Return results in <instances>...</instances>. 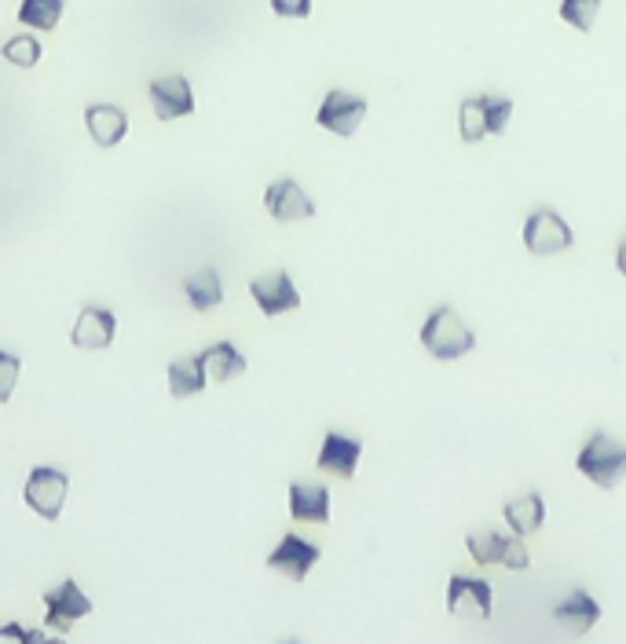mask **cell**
Masks as SVG:
<instances>
[{"label": "cell", "mask_w": 626, "mask_h": 644, "mask_svg": "<svg viewBox=\"0 0 626 644\" xmlns=\"http://www.w3.org/2000/svg\"><path fill=\"white\" fill-rule=\"evenodd\" d=\"M418 341H422V349L440 363H458L477 349L473 330H469V326L458 319V312L447 308V304H440V308L425 315L422 330H418Z\"/></svg>", "instance_id": "6da1fadb"}, {"label": "cell", "mask_w": 626, "mask_h": 644, "mask_svg": "<svg viewBox=\"0 0 626 644\" xmlns=\"http://www.w3.org/2000/svg\"><path fill=\"white\" fill-rule=\"evenodd\" d=\"M576 469L604 490L619 487L626 476V447L609 433H593L576 454Z\"/></svg>", "instance_id": "7a4b0ae2"}, {"label": "cell", "mask_w": 626, "mask_h": 644, "mask_svg": "<svg viewBox=\"0 0 626 644\" xmlns=\"http://www.w3.org/2000/svg\"><path fill=\"white\" fill-rule=\"evenodd\" d=\"M571 245H576V231L568 228V220L557 209L539 206L525 220V250L531 257H553V253L571 250Z\"/></svg>", "instance_id": "3957f363"}, {"label": "cell", "mask_w": 626, "mask_h": 644, "mask_svg": "<svg viewBox=\"0 0 626 644\" xmlns=\"http://www.w3.org/2000/svg\"><path fill=\"white\" fill-rule=\"evenodd\" d=\"M466 549L480 568L484 564H502L509 571L531 568V554H528L525 538H517V535L506 538V535H498V531H473V535L466 538Z\"/></svg>", "instance_id": "277c9868"}, {"label": "cell", "mask_w": 626, "mask_h": 644, "mask_svg": "<svg viewBox=\"0 0 626 644\" xmlns=\"http://www.w3.org/2000/svg\"><path fill=\"white\" fill-rule=\"evenodd\" d=\"M67 487H70V476L63 473V469L37 465L34 473L26 476L23 498H26V506L34 509L40 520H59V513H63V502H67Z\"/></svg>", "instance_id": "5b68a950"}, {"label": "cell", "mask_w": 626, "mask_h": 644, "mask_svg": "<svg viewBox=\"0 0 626 644\" xmlns=\"http://www.w3.org/2000/svg\"><path fill=\"white\" fill-rule=\"evenodd\" d=\"M366 118V99L363 96H352V92L345 88H330L326 92V99L315 110V125L334 132V136H356L359 125H363Z\"/></svg>", "instance_id": "8992f818"}, {"label": "cell", "mask_w": 626, "mask_h": 644, "mask_svg": "<svg viewBox=\"0 0 626 644\" xmlns=\"http://www.w3.org/2000/svg\"><path fill=\"white\" fill-rule=\"evenodd\" d=\"M444 600H447L450 616H466V619H491V608H495L491 582L473 579V575H450Z\"/></svg>", "instance_id": "52a82bcc"}, {"label": "cell", "mask_w": 626, "mask_h": 644, "mask_svg": "<svg viewBox=\"0 0 626 644\" xmlns=\"http://www.w3.org/2000/svg\"><path fill=\"white\" fill-rule=\"evenodd\" d=\"M92 616V600L77 590L74 579H63L56 590L45 593V627L56 633H67L77 619Z\"/></svg>", "instance_id": "ba28073f"}, {"label": "cell", "mask_w": 626, "mask_h": 644, "mask_svg": "<svg viewBox=\"0 0 626 644\" xmlns=\"http://www.w3.org/2000/svg\"><path fill=\"white\" fill-rule=\"evenodd\" d=\"M250 293L256 301V308H261L268 319H279L286 312H297L301 308V293H297V285L290 279V271H268V275H256L250 282Z\"/></svg>", "instance_id": "9c48e42d"}, {"label": "cell", "mask_w": 626, "mask_h": 644, "mask_svg": "<svg viewBox=\"0 0 626 644\" xmlns=\"http://www.w3.org/2000/svg\"><path fill=\"white\" fill-rule=\"evenodd\" d=\"M115 337H118L115 312L99 308V304H88V308H81L74 330H70V344H74L77 352H103L115 344Z\"/></svg>", "instance_id": "30bf717a"}, {"label": "cell", "mask_w": 626, "mask_h": 644, "mask_svg": "<svg viewBox=\"0 0 626 644\" xmlns=\"http://www.w3.org/2000/svg\"><path fill=\"white\" fill-rule=\"evenodd\" d=\"M264 209H268L272 220H279V223H297V220L315 217V202L308 198L304 187L293 177L275 180L272 187L264 191Z\"/></svg>", "instance_id": "8fae6325"}, {"label": "cell", "mask_w": 626, "mask_h": 644, "mask_svg": "<svg viewBox=\"0 0 626 644\" xmlns=\"http://www.w3.org/2000/svg\"><path fill=\"white\" fill-rule=\"evenodd\" d=\"M147 96H151V107H154V114H158V121H177V118L194 114V92H191V81L183 74H166V77L151 81Z\"/></svg>", "instance_id": "7c38bea8"}, {"label": "cell", "mask_w": 626, "mask_h": 644, "mask_svg": "<svg viewBox=\"0 0 626 644\" xmlns=\"http://www.w3.org/2000/svg\"><path fill=\"white\" fill-rule=\"evenodd\" d=\"M320 557H323V549L315 546V542H304L301 535H286L279 546L272 549L268 568L279 571V575H286L290 582H304L308 571L320 564Z\"/></svg>", "instance_id": "4fadbf2b"}, {"label": "cell", "mask_w": 626, "mask_h": 644, "mask_svg": "<svg viewBox=\"0 0 626 644\" xmlns=\"http://www.w3.org/2000/svg\"><path fill=\"white\" fill-rule=\"evenodd\" d=\"M359 458H363V439L345 436V433H326L320 458H315V469L330 473L337 479H352L359 469Z\"/></svg>", "instance_id": "5bb4252c"}, {"label": "cell", "mask_w": 626, "mask_h": 644, "mask_svg": "<svg viewBox=\"0 0 626 644\" xmlns=\"http://www.w3.org/2000/svg\"><path fill=\"white\" fill-rule=\"evenodd\" d=\"M598 619H601V605L587 590H571L568 597L553 608V622H557L568 637H587V633L598 627Z\"/></svg>", "instance_id": "9a60e30c"}, {"label": "cell", "mask_w": 626, "mask_h": 644, "mask_svg": "<svg viewBox=\"0 0 626 644\" xmlns=\"http://www.w3.org/2000/svg\"><path fill=\"white\" fill-rule=\"evenodd\" d=\"M85 129H88V136H92L96 147L110 150V147H118V143L125 139L129 114L121 107H115V104H92L85 110Z\"/></svg>", "instance_id": "2e32d148"}, {"label": "cell", "mask_w": 626, "mask_h": 644, "mask_svg": "<svg viewBox=\"0 0 626 644\" xmlns=\"http://www.w3.org/2000/svg\"><path fill=\"white\" fill-rule=\"evenodd\" d=\"M290 517L297 524H330V490L323 484H290Z\"/></svg>", "instance_id": "e0dca14e"}, {"label": "cell", "mask_w": 626, "mask_h": 644, "mask_svg": "<svg viewBox=\"0 0 626 644\" xmlns=\"http://www.w3.org/2000/svg\"><path fill=\"white\" fill-rule=\"evenodd\" d=\"M202 366H205V374H209V381H234V377H242L245 374V355L234 349L231 341H217V344H209V349L202 352Z\"/></svg>", "instance_id": "ac0fdd59"}, {"label": "cell", "mask_w": 626, "mask_h": 644, "mask_svg": "<svg viewBox=\"0 0 626 644\" xmlns=\"http://www.w3.org/2000/svg\"><path fill=\"white\" fill-rule=\"evenodd\" d=\"M502 517H506L513 535L528 538V535H535V531L542 527V520H546V498L531 490V495L517 498V502H509L506 509H502Z\"/></svg>", "instance_id": "d6986e66"}, {"label": "cell", "mask_w": 626, "mask_h": 644, "mask_svg": "<svg viewBox=\"0 0 626 644\" xmlns=\"http://www.w3.org/2000/svg\"><path fill=\"white\" fill-rule=\"evenodd\" d=\"M183 293H188V304L194 312H213V308H220L224 304V282H220V275L217 268H202V271H194L183 279Z\"/></svg>", "instance_id": "ffe728a7"}, {"label": "cell", "mask_w": 626, "mask_h": 644, "mask_svg": "<svg viewBox=\"0 0 626 644\" xmlns=\"http://www.w3.org/2000/svg\"><path fill=\"white\" fill-rule=\"evenodd\" d=\"M209 385V374L202 366V355H188V360L169 363V396L172 400H191Z\"/></svg>", "instance_id": "44dd1931"}, {"label": "cell", "mask_w": 626, "mask_h": 644, "mask_svg": "<svg viewBox=\"0 0 626 644\" xmlns=\"http://www.w3.org/2000/svg\"><path fill=\"white\" fill-rule=\"evenodd\" d=\"M67 0H23L19 4V23L26 29H56L63 19Z\"/></svg>", "instance_id": "7402d4cb"}, {"label": "cell", "mask_w": 626, "mask_h": 644, "mask_svg": "<svg viewBox=\"0 0 626 644\" xmlns=\"http://www.w3.org/2000/svg\"><path fill=\"white\" fill-rule=\"evenodd\" d=\"M458 136H461V143L487 139V121H484V107H480V96L461 104V110H458Z\"/></svg>", "instance_id": "603a6c76"}, {"label": "cell", "mask_w": 626, "mask_h": 644, "mask_svg": "<svg viewBox=\"0 0 626 644\" xmlns=\"http://www.w3.org/2000/svg\"><path fill=\"white\" fill-rule=\"evenodd\" d=\"M601 15V0H561V19L579 34H590Z\"/></svg>", "instance_id": "cb8c5ba5"}, {"label": "cell", "mask_w": 626, "mask_h": 644, "mask_svg": "<svg viewBox=\"0 0 626 644\" xmlns=\"http://www.w3.org/2000/svg\"><path fill=\"white\" fill-rule=\"evenodd\" d=\"M480 107H484L487 136H506L509 118H513V99H506V96H480Z\"/></svg>", "instance_id": "d4e9b609"}, {"label": "cell", "mask_w": 626, "mask_h": 644, "mask_svg": "<svg viewBox=\"0 0 626 644\" xmlns=\"http://www.w3.org/2000/svg\"><path fill=\"white\" fill-rule=\"evenodd\" d=\"M8 59L12 66H23V70H34L40 63V45H37V37H12L4 45V52H0Z\"/></svg>", "instance_id": "484cf974"}, {"label": "cell", "mask_w": 626, "mask_h": 644, "mask_svg": "<svg viewBox=\"0 0 626 644\" xmlns=\"http://www.w3.org/2000/svg\"><path fill=\"white\" fill-rule=\"evenodd\" d=\"M19 370H23V363H19V355H12V352H0V403L12 400L15 381H19Z\"/></svg>", "instance_id": "4316f807"}, {"label": "cell", "mask_w": 626, "mask_h": 644, "mask_svg": "<svg viewBox=\"0 0 626 644\" xmlns=\"http://www.w3.org/2000/svg\"><path fill=\"white\" fill-rule=\"evenodd\" d=\"M272 12L279 19H308L312 15V0H272Z\"/></svg>", "instance_id": "83f0119b"}, {"label": "cell", "mask_w": 626, "mask_h": 644, "mask_svg": "<svg viewBox=\"0 0 626 644\" xmlns=\"http://www.w3.org/2000/svg\"><path fill=\"white\" fill-rule=\"evenodd\" d=\"M0 644H29V630H23L19 622H4L0 627Z\"/></svg>", "instance_id": "f1b7e54d"}, {"label": "cell", "mask_w": 626, "mask_h": 644, "mask_svg": "<svg viewBox=\"0 0 626 644\" xmlns=\"http://www.w3.org/2000/svg\"><path fill=\"white\" fill-rule=\"evenodd\" d=\"M29 644H67L63 637H48V633L40 630H29Z\"/></svg>", "instance_id": "f546056e"}, {"label": "cell", "mask_w": 626, "mask_h": 644, "mask_svg": "<svg viewBox=\"0 0 626 644\" xmlns=\"http://www.w3.org/2000/svg\"><path fill=\"white\" fill-rule=\"evenodd\" d=\"M615 271H619L623 279H626V239L619 242V250H615Z\"/></svg>", "instance_id": "4dcf8cb0"}, {"label": "cell", "mask_w": 626, "mask_h": 644, "mask_svg": "<svg viewBox=\"0 0 626 644\" xmlns=\"http://www.w3.org/2000/svg\"><path fill=\"white\" fill-rule=\"evenodd\" d=\"M282 644H297V641H282Z\"/></svg>", "instance_id": "1f68e13d"}]
</instances>
